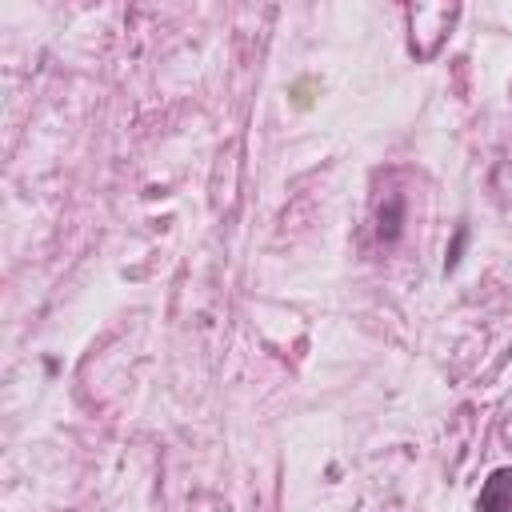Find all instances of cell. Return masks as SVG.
I'll return each instance as SVG.
<instances>
[{
    "label": "cell",
    "instance_id": "1",
    "mask_svg": "<svg viewBox=\"0 0 512 512\" xmlns=\"http://www.w3.org/2000/svg\"><path fill=\"white\" fill-rule=\"evenodd\" d=\"M476 512H512V468L488 472V480L476 496Z\"/></svg>",
    "mask_w": 512,
    "mask_h": 512
},
{
    "label": "cell",
    "instance_id": "2",
    "mask_svg": "<svg viewBox=\"0 0 512 512\" xmlns=\"http://www.w3.org/2000/svg\"><path fill=\"white\" fill-rule=\"evenodd\" d=\"M400 228H404V196L388 192L384 200H376V236H380V244H396Z\"/></svg>",
    "mask_w": 512,
    "mask_h": 512
},
{
    "label": "cell",
    "instance_id": "3",
    "mask_svg": "<svg viewBox=\"0 0 512 512\" xmlns=\"http://www.w3.org/2000/svg\"><path fill=\"white\" fill-rule=\"evenodd\" d=\"M508 96H512V80H508Z\"/></svg>",
    "mask_w": 512,
    "mask_h": 512
}]
</instances>
